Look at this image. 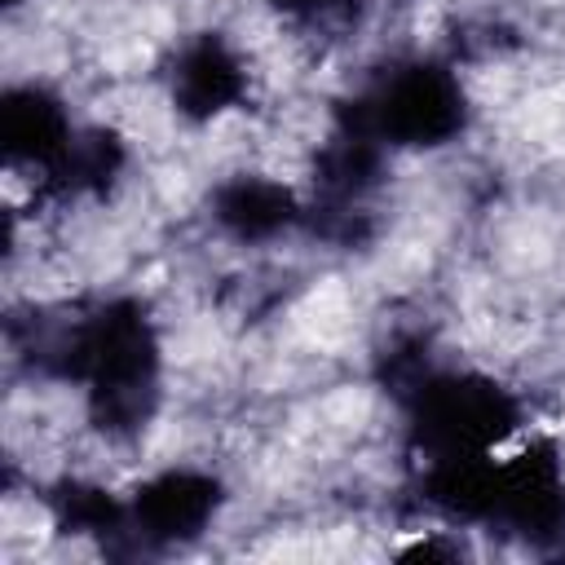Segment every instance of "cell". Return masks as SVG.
<instances>
[{"mask_svg":"<svg viewBox=\"0 0 565 565\" xmlns=\"http://www.w3.org/2000/svg\"><path fill=\"white\" fill-rule=\"evenodd\" d=\"M35 358L49 375L84 393V411L106 437H137L159 411L163 344L146 305L132 296L102 300L62 322L35 344Z\"/></svg>","mask_w":565,"mask_h":565,"instance_id":"6da1fadb","label":"cell"},{"mask_svg":"<svg viewBox=\"0 0 565 565\" xmlns=\"http://www.w3.org/2000/svg\"><path fill=\"white\" fill-rule=\"evenodd\" d=\"M419 490L428 508L459 525H486L525 543L565 534V468L547 441L428 463Z\"/></svg>","mask_w":565,"mask_h":565,"instance_id":"7a4b0ae2","label":"cell"},{"mask_svg":"<svg viewBox=\"0 0 565 565\" xmlns=\"http://www.w3.org/2000/svg\"><path fill=\"white\" fill-rule=\"evenodd\" d=\"M397 393L406 411V441L424 468L494 455L521 433L516 393L486 371L415 366Z\"/></svg>","mask_w":565,"mask_h":565,"instance_id":"3957f363","label":"cell"},{"mask_svg":"<svg viewBox=\"0 0 565 565\" xmlns=\"http://www.w3.org/2000/svg\"><path fill=\"white\" fill-rule=\"evenodd\" d=\"M335 115L358 124L388 154H415L459 141L468 132L472 102L446 62L415 53L384 62Z\"/></svg>","mask_w":565,"mask_h":565,"instance_id":"277c9868","label":"cell"},{"mask_svg":"<svg viewBox=\"0 0 565 565\" xmlns=\"http://www.w3.org/2000/svg\"><path fill=\"white\" fill-rule=\"evenodd\" d=\"M225 508V486L207 468H163L146 477L128 499V543L137 547H185L212 530Z\"/></svg>","mask_w":565,"mask_h":565,"instance_id":"5b68a950","label":"cell"},{"mask_svg":"<svg viewBox=\"0 0 565 565\" xmlns=\"http://www.w3.org/2000/svg\"><path fill=\"white\" fill-rule=\"evenodd\" d=\"M247 97V62L221 31L190 35L168 66V102L190 124H212Z\"/></svg>","mask_w":565,"mask_h":565,"instance_id":"8992f818","label":"cell"},{"mask_svg":"<svg viewBox=\"0 0 565 565\" xmlns=\"http://www.w3.org/2000/svg\"><path fill=\"white\" fill-rule=\"evenodd\" d=\"M79 124L71 119L66 102L49 84H9L0 97V146L9 168H31L44 181L57 172L66 150L75 146Z\"/></svg>","mask_w":565,"mask_h":565,"instance_id":"52a82bcc","label":"cell"},{"mask_svg":"<svg viewBox=\"0 0 565 565\" xmlns=\"http://www.w3.org/2000/svg\"><path fill=\"white\" fill-rule=\"evenodd\" d=\"M212 221L225 238L243 247H265L287 238L309 221V203L269 172H234L212 190Z\"/></svg>","mask_w":565,"mask_h":565,"instance_id":"ba28073f","label":"cell"},{"mask_svg":"<svg viewBox=\"0 0 565 565\" xmlns=\"http://www.w3.org/2000/svg\"><path fill=\"white\" fill-rule=\"evenodd\" d=\"M124 172V146L115 132L102 128H79L75 146L66 150V159L57 163V172L49 177L53 190L62 194H102L106 185H115Z\"/></svg>","mask_w":565,"mask_h":565,"instance_id":"9c48e42d","label":"cell"},{"mask_svg":"<svg viewBox=\"0 0 565 565\" xmlns=\"http://www.w3.org/2000/svg\"><path fill=\"white\" fill-rule=\"evenodd\" d=\"M53 516L66 534H84V539H110V543H128V512L124 499L106 494L102 486H84V481H66L53 494Z\"/></svg>","mask_w":565,"mask_h":565,"instance_id":"30bf717a","label":"cell"},{"mask_svg":"<svg viewBox=\"0 0 565 565\" xmlns=\"http://www.w3.org/2000/svg\"><path fill=\"white\" fill-rule=\"evenodd\" d=\"M269 4L300 22H340L358 9V0H269Z\"/></svg>","mask_w":565,"mask_h":565,"instance_id":"8fae6325","label":"cell"},{"mask_svg":"<svg viewBox=\"0 0 565 565\" xmlns=\"http://www.w3.org/2000/svg\"><path fill=\"white\" fill-rule=\"evenodd\" d=\"M22 4H26V0H4V9H22Z\"/></svg>","mask_w":565,"mask_h":565,"instance_id":"7c38bea8","label":"cell"}]
</instances>
